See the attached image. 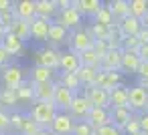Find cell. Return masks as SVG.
<instances>
[{"label":"cell","instance_id":"obj_1","mask_svg":"<svg viewBox=\"0 0 148 135\" xmlns=\"http://www.w3.org/2000/svg\"><path fill=\"white\" fill-rule=\"evenodd\" d=\"M57 113H59V111L55 109L53 103H39V101H35L29 117H31L41 129H49L51 123H53V119L57 117Z\"/></svg>","mask_w":148,"mask_h":135},{"label":"cell","instance_id":"obj_2","mask_svg":"<svg viewBox=\"0 0 148 135\" xmlns=\"http://www.w3.org/2000/svg\"><path fill=\"white\" fill-rule=\"evenodd\" d=\"M146 105H148V93L140 87V85H134V87H128V109L132 113H144L146 111Z\"/></svg>","mask_w":148,"mask_h":135},{"label":"cell","instance_id":"obj_3","mask_svg":"<svg viewBox=\"0 0 148 135\" xmlns=\"http://www.w3.org/2000/svg\"><path fill=\"white\" fill-rule=\"evenodd\" d=\"M67 43H69V51H71V53L81 55L83 51H89V49H91V43H93V41H91V36L87 34L85 28H77V30H73V32L69 34Z\"/></svg>","mask_w":148,"mask_h":135},{"label":"cell","instance_id":"obj_4","mask_svg":"<svg viewBox=\"0 0 148 135\" xmlns=\"http://www.w3.org/2000/svg\"><path fill=\"white\" fill-rule=\"evenodd\" d=\"M25 69L21 65H8L4 71H2V85L4 89H16L21 83H25Z\"/></svg>","mask_w":148,"mask_h":135},{"label":"cell","instance_id":"obj_5","mask_svg":"<svg viewBox=\"0 0 148 135\" xmlns=\"http://www.w3.org/2000/svg\"><path fill=\"white\" fill-rule=\"evenodd\" d=\"M35 65L37 67H45V69H51V71H57L59 67V51L57 49H41L35 53Z\"/></svg>","mask_w":148,"mask_h":135},{"label":"cell","instance_id":"obj_6","mask_svg":"<svg viewBox=\"0 0 148 135\" xmlns=\"http://www.w3.org/2000/svg\"><path fill=\"white\" fill-rule=\"evenodd\" d=\"M122 73H116V71H97V77H95V83L93 87H99L103 91H112L116 89L118 85H122Z\"/></svg>","mask_w":148,"mask_h":135},{"label":"cell","instance_id":"obj_7","mask_svg":"<svg viewBox=\"0 0 148 135\" xmlns=\"http://www.w3.org/2000/svg\"><path fill=\"white\" fill-rule=\"evenodd\" d=\"M75 95L77 93H73V91H69V89H65V87H61V85L55 83V93H53V105H55V109L59 113H67Z\"/></svg>","mask_w":148,"mask_h":135},{"label":"cell","instance_id":"obj_8","mask_svg":"<svg viewBox=\"0 0 148 135\" xmlns=\"http://www.w3.org/2000/svg\"><path fill=\"white\" fill-rule=\"evenodd\" d=\"M73 127H75V119L69 113H57V117L53 119L49 131L53 135H71L73 133Z\"/></svg>","mask_w":148,"mask_h":135},{"label":"cell","instance_id":"obj_9","mask_svg":"<svg viewBox=\"0 0 148 135\" xmlns=\"http://www.w3.org/2000/svg\"><path fill=\"white\" fill-rule=\"evenodd\" d=\"M85 99L89 101L91 107L97 109H110V93L99 89V87H85Z\"/></svg>","mask_w":148,"mask_h":135},{"label":"cell","instance_id":"obj_10","mask_svg":"<svg viewBox=\"0 0 148 135\" xmlns=\"http://www.w3.org/2000/svg\"><path fill=\"white\" fill-rule=\"evenodd\" d=\"M53 22L61 24L65 30H77V28H79V24H81V14H79V12H75L73 8L59 10Z\"/></svg>","mask_w":148,"mask_h":135},{"label":"cell","instance_id":"obj_11","mask_svg":"<svg viewBox=\"0 0 148 135\" xmlns=\"http://www.w3.org/2000/svg\"><path fill=\"white\" fill-rule=\"evenodd\" d=\"M91 111V105H89V101L85 99V95L83 93H77L75 97H73V103H71V107H69V115L75 119V121H85V117H87V113Z\"/></svg>","mask_w":148,"mask_h":135},{"label":"cell","instance_id":"obj_12","mask_svg":"<svg viewBox=\"0 0 148 135\" xmlns=\"http://www.w3.org/2000/svg\"><path fill=\"white\" fill-rule=\"evenodd\" d=\"M12 14H14V18H18V20L31 22L33 18H37L35 0H18V2H12Z\"/></svg>","mask_w":148,"mask_h":135},{"label":"cell","instance_id":"obj_13","mask_svg":"<svg viewBox=\"0 0 148 135\" xmlns=\"http://www.w3.org/2000/svg\"><path fill=\"white\" fill-rule=\"evenodd\" d=\"M101 4L103 2H99V0H71V8L75 12H79L81 18L83 16H91L93 18L97 14V10L101 8Z\"/></svg>","mask_w":148,"mask_h":135},{"label":"cell","instance_id":"obj_14","mask_svg":"<svg viewBox=\"0 0 148 135\" xmlns=\"http://www.w3.org/2000/svg\"><path fill=\"white\" fill-rule=\"evenodd\" d=\"M35 10H37V18L43 20H55L59 12L55 0H35Z\"/></svg>","mask_w":148,"mask_h":135},{"label":"cell","instance_id":"obj_15","mask_svg":"<svg viewBox=\"0 0 148 135\" xmlns=\"http://www.w3.org/2000/svg\"><path fill=\"white\" fill-rule=\"evenodd\" d=\"M57 77V71H51V69H45V67H33L31 73H29V83L31 85H39V83H53Z\"/></svg>","mask_w":148,"mask_h":135},{"label":"cell","instance_id":"obj_16","mask_svg":"<svg viewBox=\"0 0 148 135\" xmlns=\"http://www.w3.org/2000/svg\"><path fill=\"white\" fill-rule=\"evenodd\" d=\"M51 22H53V20L33 18V20H31V38L39 41V43H45V41H47V36H49V28H51Z\"/></svg>","mask_w":148,"mask_h":135},{"label":"cell","instance_id":"obj_17","mask_svg":"<svg viewBox=\"0 0 148 135\" xmlns=\"http://www.w3.org/2000/svg\"><path fill=\"white\" fill-rule=\"evenodd\" d=\"M77 69H79V57L75 53H71V51L59 53V67H57V71H61V73H75Z\"/></svg>","mask_w":148,"mask_h":135},{"label":"cell","instance_id":"obj_18","mask_svg":"<svg viewBox=\"0 0 148 135\" xmlns=\"http://www.w3.org/2000/svg\"><path fill=\"white\" fill-rule=\"evenodd\" d=\"M33 87V97L39 103H53V93H55V81L53 83H39L31 85Z\"/></svg>","mask_w":148,"mask_h":135},{"label":"cell","instance_id":"obj_19","mask_svg":"<svg viewBox=\"0 0 148 135\" xmlns=\"http://www.w3.org/2000/svg\"><path fill=\"white\" fill-rule=\"evenodd\" d=\"M85 121H87L93 129L103 127V125H110V123H112V119H110V109H97V107H91V111L87 113Z\"/></svg>","mask_w":148,"mask_h":135},{"label":"cell","instance_id":"obj_20","mask_svg":"<svg viewBox=\"0 0 148 135\" xmlns=\"http://www.w3.org/2000/svg\"><path fill=\"white\" fill-rule=\"evenodd\" d=\"M0 47H2L10 57H16V55H21V53L25 51V43H23L21 38H16L14 34H10L8 30H6V34L2 36V41H0Z\"/></svg>","mask_w":148,"mask_h":135},{"label":"cell","instance_id":"obj_21","mask_svg":"<svg viewBox=\"0 0 148 135\" xmlns=\"http://www.w3.org/2000/svg\"><path fill=\"white\" fill-rule=\"evenodd\" d=\"M67 38H69V30H65V28H63L61 24H57V22H51V28H49V36H47V41H49L51 49L65 45V43H67Z\"/></svg>","mask_w":148,"mask_h":135},{"label":"cell","instance_id":"obj_22","mask_svg":"<svg viewBox=\"0 0 148 135\" xmlns=\"http://www.w3.org/2000/svg\"><path fill=\"white\" fill-rule=\"evenodd\" d=\"M120 63H122V51H108L101 57L99 71H116V73H120Z\"/></svg>","mask_w":148,"mask_h":135},{"label":"cell","instance_id":"obj_23","mask_svg":"<svg viewBox=\"0 0 148 135\" xmlns=\"http://www.w3.org/2000/svg\"><path fill=\"white\" fill-rule=\"evenodd\" d=\"M120 107H128V87L126 85H118L116 89L110 91V109H120Z\"/></svg>","mask_w":148,"mask_h":135},{"label":"cell","instance_id":"obj_24","mask_svg":"<svg viewBox=\"0 0 148 135\" xmlns=\"http://www.w3.org/2000/svg\"><path fill=\"white\" fill-rule=\"evenodd\" d=\"M140 65V59L136 55V51H122V63H120V73H136Z\"/></svg>","mask_w":148,"mask_h":135},{"label":"cell","instance_id":"obj_25","mask_svg":"<svg viewBox=\"0 0 148 135\" xmlns=\"http://www.w3.org/2000/svg\"><path fill=\"white\" fill-rule=\"evenodd\" d=\"M132 111L128 109V107H120V109H110V119H112V125L114 127H118L120 131L126 127V123L132 119Z\"/></svg>","mask_w":148,"mask_h":135},{"label":"cell","instance_id":"obj_26","mask_svg":"<svg viewBox=\"0 0 148 135\" xmlns=\"http://www.w3.org/2000/svg\"><path fill=\"white\" fill-rule=\"evenodd\" d=\"M118 28H120L122 36H136V34L140 32L142 24H140V20H138V18L126 16V18H122V20L118 22Z\"/></svg>","mask_w":148,"mask_h":135},{"label":"cell","instance_id":"obj_27","mask_svg":"<svg viewBox=\"0 0 148 135\" xmlns=\"http://www.w3.org/2000/svg\"><path fill=\"white\" fill-rule=\"evenodd\" d=\"M75 77H77V81H79V85H81L83 89H85V87H93L95 77H97V69L81 67V65H79V69L75 71Z\"/></svg>","mask_w":148,"mask_h":135},{"label":"cell","instance_id":"obj_28","mask_svg":"<svg viewBox=\"0 0 148 135\" xmlns=\"http://www.w3.org/2000/svg\"><path fill=\"white\" fill-rule=\"evenodd\" d=\"M148 14V0H128V16L142 20Z\"/></svg>","mask_w":148,"mask_h":135},{"label":"cell","instance_id":"obj_29","mask_svg":"<svg viewBox=\"0 0 148 135\" xmlns=\"http://www.w3.org/2000/svg\"><path fill=\"white\" fill-rule=\"evenodd\" d=\"M8 32L14 34L16 38H21V41L25 43V41L31 38V22H27V20H18V18H16V20L10 24Z\"/></svg>","mask_w":148,"mask_h":135},{"label":"cell","instance_id":"obj_30","mask_svg":"<svg viewBox=\"0 0 148 135\" xmlns=\"http://www.w3.org/2000/svg\"><path fill=\"white\" fill-rule=\"evenodd\" d=\"M106 4H108V8L112 12L114 20L120 22L122 18L128 16V0H110V2H106Z\"/></svg>","mask_w":148,"mask_h":135},{"label":"cell","instance_id":"obj_31","mask_svg":"<svg viewBox=\"0 0 148 135\" xmlns=\"http://www.w3.org/2000/svg\"><path fill=\"white\" fill-rule=\"evenodd\" d=\"M93 24H99V26H106V28H110V26L116 24V20H114V16H112V12H110L108 4H101V8H99L97 14L93 16Z\"/></svg>","mask_w":148,"mask_h":135},{"label":"cell","instance_id":"obj_32","mask_svg":"<svg viewBox=\"0 0 148 135\" xmlns=\"http://www.w3.org/2000/svg\"><path fill=\"white\" fill-rule=\"evenodd\" d=\"M57 85H61V87H65V89H69V91H73V93H79V89H81V85H79L75 73H59Z\"/></svg>","mask_w":148,"mask_h":135},{"label":"cell","instance_id":"obj_33","mask_svg":"<svg viewBox=\"0 0 148 135\" xmlns=\"http://www.w3.org/2000/svg\"><path fill=\"white\" fill-rule=\"evenodd\" d=\"M79 57V65L81 67H91V69H97L99 71V63H101V59L89 49V51H83L81 55H77Z\"/></svg>","mask_w":148,"mask_h":135},{"label":"cell","instance_id":"obj_34","mask_svg":"<svg viewBox=\"0 0 148 135\" xmlns=\"http://www.w3.org/2000/svg\"><path fill=\"white\" fill-rule=\"evenodd\" d=\"M14 95H16V101H23V103H35V97H33V87L29 81L21 83L16 89H14Z\"/></svg>","mask_w":148,"mask_h":135},{"label":"cell","instance_id":"obj_35","mask_svg":"<svg viewBox=\"0 0 148 135\" xmlns=\"http://www.w3.org/2000/svg\"><path fill=\"white\" fill-rule=\"evenodd\" d=\"M16 95H14V91L12 89H0V105H2V109L6 111V107L10 109V107H16Z\"/></svg>","mask_w":148,"mask_h":135},{"label":"cell","instance_id":"obj_36","mask_svg":"<svg viewBox=\"0 0 148 135\" xmlns=\"http://www.w3.org/2000/svg\"><path fill=\"white\" fill-rule=\"evenodd\" d=\"M25 119H27V115H25V113H21V111H12V113H8L10 129H12V131H16V133H21V129H23V125H25Z\"/></svg>","mask_w":148,"mask_h":135},{"label":"cell","instance_id":"obj_37","mask_svg":"<svg viewBox=\"0 0 148 135\" xmlns=\"http://www.w3.org/2000/svg\"><path fill=\"white\" fill-rule=\"evenodd\" d=\"M87 30V34L91 36V41H106L108 38V30L110 28H106V26H99V24H91L89 28H85Z\"/></svg>","mask_w":148,"mask_h":135},{"label":"cell","instance_id":"obj_38","mask_svg":"<svg viewBox=\"0 0 148 135\" xmlns=\"http://www.w3.org/2000/svg\"><path fill=\"white\" fill-rule=\"evenodd\" d=\"M39 131H41V127H39L31 117H27V119H25V125H23V129H21L18 135H37Z\"/></svg>","mask_w":148,"mask_h":135},{"label":"cell","instance_id":"obj_39","mask_svg":"<svg viewBox=\"0 0 148 135\" xmlns=\"http://www.w3.org/2000/svg\"><path fill=\"white\" fill-rule=\"evenodd\" d=\"M71 135H93V127L87 121H75V127H73Z\"/></svg>","mask_w":148,"mask_h":135},{"label":"cell","instance_id":"obj_40","mask_svg":"<svg viewBox=\"0 0 148 135\" xmlns=\"http://www.w3.org/2000/svg\"><path fill=\"white\" fill-rule=\"evenodd\" d=\"M93 135H124L118 127H114L112 123L110 125H103V127H97V129H93Z\"/></svg>","mask_w":148,"mask_h":135},{"label":"cell","instance_id":"obj_41","mask_svg":"<svg viewBox=\"0 0 148 135\" xmlns=\"http://www.w3.org/2000/svg\"><path fill=\"white\" fill-rule=\"evenodd\" d=\"M138 47H140V43L136 36H124L122 38V51H136Z\"/></svg>","mask_w":148,"mask_h":135},{"label":"cell","instance_id":"obj_42","mask_svg":"<svg viewBox=\"0 0 148 135\" xmlns=\"http://www.w3.org/2000/svg\"><path fill=\"white\" fill-rule=\"evenodd\" d=\"M91 51H93V53L101 59V57H103L110 49H108V43H106V41H93V43H91Z\"/></svg>","mask_w":148,"mask_h":135},{"label":"cell","instance_id":"obj_43","mask_svg":"<svg viewBox=\"0 0 148 135\" xmlns=\"http://www.w3.org/2000/svg\"><path fill=\"white\" fill-rule=\"evenodd\" d=\"M6 131H10V121H8V111H4V109H0V133H6Z\"/></svg>","mask_w":148,"mask_h":135},{"label":"cell","instance_id":"obj_44","mask_svg":"<svg viewBox=\"0 0 148 135\" xmlns=\"http://www.w3.org/2000/svg\"><path fill=\"white\" fill-rule=\"evenodd\" d=\"M138 117V125H140V133H144V135H148V113L144 111V113H140V115H136Z\"/></svg>","mask_w":148,"mask_h":135},{"label":"cell","instance_id":"obj_45","mask_svg":"<svg viewBox=\"0 0 148 135\" xmlns=\"http://www.w3.org/2000/svg\"><path fill=\"white\" fill-rule=\"evenodd\" d=\"M136 75L140 77V81H148V61H140Z\"/></svg>","mask_w":148,"mask_h":135},{"label":"cell","instance_id":"obj_46","mask_svg":"<svg viewBox=\"0 0 148 135\" xmlns=\"http://www.w3.org/2000/svg\"><path fill=\"white\" fill-rule=\"evenodd\" d=\"M10 59H12V57H10L2 47H0V69H6V67H8V63H10Z\"/></svg>","mask_w":148,"mask_h":135},{"label":"cell","instance_id":"obj_47","mask_svg":"<svg viewBox=\"0 0 148 135\" xmlns=\"http://www.w3.org/2000/svg\"><path fill=\"white\" fill-rule=\"evenodd\" d=\"M136 55H138L140 61H148V45H140L136 49Z\"/></svg>","mask_w":148,"mask_h":135},{"label":"cell","instance_id":"obj_48","mask_svg":"<svg viewBox=\"0 0 148 135\" xmlns=\"http://www.w3.org/2000/svg\"><path fill=\"white\" fill-rule=\"evenodd\" d=\"M136 38H138V43H140V45H148V28H144V26H142V28H140V32L136 34Z\"/></svg>","mask_w":148,"mask_h":135},{"label":"cell","instance_id":"obj_49","mask_svg":"<svg viewBox=\"0 0 148 135\" xmlns=\"http://www.w3.org/2000/svg\"><path fill=\"white\" fill-rule=\"evenodd\" d=\"M55 2H57V8H59V10L71 8V0H55Z\"/></svg>","mask_w":148,"mask_h":135},{"label":"cell","instance_id":"obj_50","mask_svg":"<svg viewBox=\"0 0 148 135\" xmlns=\"http://www.w3.org/2000/svg\"><path fill=\"white\" fill-rule=\"evenodd\" d=\"M6 10H12V2L10 0H0V12H6Z\"/></svg>","mask_w":148,"mask_h":135},{"label":"cell","instance_id":"obj_51","mask_svg":"<svg viewBox=\"0 0 148 135\" xmlns=\"http://www.w3.org/2000/svg\"><path fill=\"white\" fill-rule=\"evenodd\" d=\"M138 85H140V87H142V89H144V91H146V93H148V81H140V83H138Z\"/></svg>","mask_w":148,"mask_h":135},{"label":"cell","instance_id":"obj_52","mask_svg":"<svg viewBox=\"0 0 148 135\" xmlns=\"http://www.w3.org/2000/svg\"><path fill=\"white\" fill-rule=\"evenodd\" d=\"M140 24H142V26H144V28H148V14H146V16H144V18H142V20H140Z\"/></svg>","mask_w":148,"mask_h":135},{"label":"cell","instance_id":"obj_53","mask_svg":"<svg viewBox=\"0 0 148 135\" xmlns=\"http://www.w3.org/2000/svg\"><path fill=\"white\" fill-rule=\"evenodd\" d=\"M37 135H53V133H51V131H49V129H41V131H39V133H37Z\"/></svg>","mask_w":148,"mask_h":135},{"label":"cell","instance_id":"obj_54","mask_svg":"<svg viewBox=\"0 0 148 135\" xmlns=\"http://www.w3.org/2000/svg\"><path fill=\"white\" fill-rule=\"evenodd\" d=\"M4 34H6V28H4L2 24H0V41H2V36H4Z\"/></svg>","mask_w":148,"mask_h":135},{"label":"cell","instance_id":"obj_55","mask_svg":"<svg viewBox=\"0 0 148 135\" xmlns=\"http://www.w3.org/2000/svg\"><path fill=\"white\" fill-rule=\"evenodd\" d=\"M146 113H148V105H146Z\"/></svg>","mask_w":148,"mask_h":135},{"label":"cell","instance_id":"obj_56","mask_svg":"<svg viewBox=\"0 0 148 135\" xmlns=\"http://www.w3.org/2000/svg\"><path fill=\"white\" fill-rule=\"evenodd\" d=\"M0 109H2V105H0Z\"/></svg>","mask_w":148,"mask_h":135},{"label":"cell","instance_id":"obj_57","mask_svg":"<svg viewBox=\"0 0 148 135\" xmlns=\"http://www.w3.org/2000/svg\"><path fill=\"white\" fill-rule=\"evenodd\" d=\"M0 135H2V133H0Z\"/></svg>","mask_w":148,"mask_h":135}]
</instances>
